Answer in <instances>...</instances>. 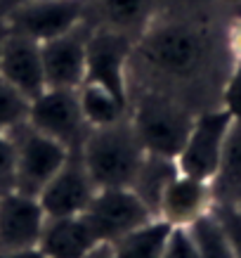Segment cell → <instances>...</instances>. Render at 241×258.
<instances>
[{"label": "cell", "mask_w": 241, "mask_h": 258, "mask_svg": "<svg viewBox=\"0 0 241 258\" xmlns=\"http://www.w3.org/2000/svg\"><path fill=\"white\" fill-rule=\"evenodd\" d=\"M236 209H239V211H241V199H239V202H236Z\"/></svg>", "instance_id": "obj_31"}, {"label": "cell", "mask_w": 241, "mask_h": 258, "mask_svg": "<svg viewBox=\"0 0 241 258\" xmlns=\"http://www.w3.org/2000/svg\"><path fill=\"white\" fill-rule=\"evenodd\" d=\"M180 175L178 161L171 157H161V154H147L142 159L137 175L132 180L130 187L135 189V195L149 206V211L158 218V206H161V197H164L166 187Z\"/></svg>", "instance_id": "obj_16"}, {"label": "cell", "mask_w": 241, "mask_h": 258, "mask_svg": "<svg viewBox=\"0 0 241 258\" xmlns=\"http://www.w3.org/2000/svg\"><path fill=\"white\" fill-rule=\"evenodd\" d=\"M149 0H102V12L111 29H128L147 12Z\"/></svg>", "instance_id": "obj_22"}, {"label": "cell", "mask_w": 241, "mask_h": 258, "mask_svg": "<svg viewBox=\"0 0 241 258\" xmlns=\"http://www.w3.org/2000/svg\"><path fill=\"white\" fill-rule=\"evenodd\" d=\"M12 138H15L17 149L15 189L38 197L43 187L57 175V171L66 164L71 149L64 147L62 142L38 133L33 125H29V121L15 128Z\"/></svg>", "instance_id": "obj_3"}, {"label": "cell", "mask_w": 241, "mask_h": 258, "mask_svg": "<svg viewBox=\"0 0 241 258\" xmlns=\"http://www.w3.org/2000/svg\"><path fill=\"white\" fill-rule=\"evenodd\" d=\"M29 107H31V100L0 76V131L12 133L15 128L26 123Z\"/></svg>", "instance_id": "obj_21"}, {"label": "cell", "mask_w": 241, "mask_h": 258, "mask_svg": "<svg viewBox=\"0 0 241 258\" xmlns=\"http://www.w3.org/2000/svg\"><path fill=\"white\" fill-rule=\"evenodd\" d=\"M83 258H116V253H114V244L100 242L97 246H93V249L88 251Z\"/></svg>", "instance_id": "obj_27"}, {"label": "cell", "mask_w": 241, "mask_h": 258, "mask_svg": "<svg viewBox=\"0 0 241 258\" xmlns=\"http://www.w3.org/2000/svg\"><path fill=\"white\" fill-rule=\"evenodd\" d=\"M88 0H22L8 19L12 33L45 43L83 24Z\"/></svg>", "instance_id": "obj_6"}, {"label": "cell", "mask_w": 241, "mask_h": 258, "mask_svg": "<svg viewBox=\"0 0 241 258\" xmlns=\"http://www.w3.org/2000/svg\"><path fill=\"white\" fill-rule=\"evenodd\" d=\"M210 211L218 216V220L222 223V227H225L227 239L232 244L234 258H241V211L236 209V204L220 202V204H215Z\"/></svg>", "instance_id": "obj_23"}, {"label": "cell", "mask_w": 241, "mask_h": 258, "mask_svg": "<svg viewBox=\"0 0 241 258\" xmlns=\"http://www.w3.org/2000/svg\"><path fill=\"white\" fill-rule=\"evenodd\" d=\"M140 52L147 64L173 76H187L199 67L203 43L189 26L158 24L151 26L140 40Z\"/></svg>", "instance_id": "obj_7"}, {"label": "cell", "mask_w": 241, "mask_h": 258, "mask_svg": "<svg viewBox=\"0 0 241 258\" xmlns=\"http://www.w3.org/2000/svg\"><path fill=\"white\" fill-rule=\"evenodd\" d=\"M97 244L100 239L95 237L86 216H66L45 220L38 249L45 258H83Z\"/></svg>", "instance_id": "obj_14"}, {"label": "cell", "mask_w": 241, "mask_h": 258, "mask_svg": "<svg viewBox=\"0 0 241 258\" xmlns=\"http://www.w3.org/2000/svg\"><path fill=\"white\" fill-rule=\"evenodd\" d=\"M45 220L47 216L38 197L24 195L17 189L0 195V251L38 246Z\"/></svg>", "instance_id": "obj_12"}, {"label": "cell", "mask_w": 241, "mask_h": 258, "mask_svg": "<svg viewBox=\"0 0 241 258\" xmlns=\"http://www.w3.org/2000/svg\"><path fill=\"white\" fill-rule=\"evenodd\" d=\"M210 202V187L206 180L182 175L173 180L166 187L158 206V218L168 220L173 227L175 225H189L194 218L208 211Z\"/></svg>", "instance_id": "obj_15"}, {"label": "cell", "mask_w": 241, "mask_h": 258, "mask_svg": "<svg viewBox=\"0 0 241 258\" xmlns=\"http://www.w3.org/2000/svg\"><path fill=\"white\" fill-rule=\"evenodd\" d=\"M213 192L218 202L236 204L241 199V118H234L225 138L220 168L215 173Z\"/></svg>", "instance_id": "obj_17"}, {"label": "cell", "mask_w": 241, "mask_h": 258, "mask_svg": "<svg viewBox=\"0 0 241 258\" xmlns=\"http://www.w3.org/2000/svg\"><path fill=\"white\" fill-rule=\"evenodd\" d=\"M0 258H45V253L33 246V249H19V251H0Z\"/></svg>", "instance_id": "obj_28"}, {"label": "cell", "mask_w": 241, "mask_h": 258, "mask_svg": "<svg viewBox=\"0 0 241 258\" xmlns=\"http://www.w3.org/2000/svg\"><path fill=\"white\" fill-rule=\"evenodd\" d=\"M83 216L93 227L95 237L109 244H116L132 230L156 218L132 187H97Z\"/></svg>", "instance_id": "obj_4"}, {"label": "cell", "mask_w": 241, "mask_h": 258, "mask_svg": "<svg viewBox=\"0 0 241 258\" xmlns=\"http://www.w3.org/2000/svg\"><path fill=\"white\" fill-rule=\"evenodd\" d=\"M192 125L194 118L180 104L161 95H147L137 104L132 116V128L137 133L142 149L147 154H161L171 159H178L182 152Z\"/></svg>", "instance_id": "obj_2"}, {"label": "cell", "mask_w": 241, "mask_h": 258, "mask_svg": "<svg viewBox=\"0 0 241 258\" xmlns=\"http://www.w3.org/2000/svg\"><path fill=\"white\" fill-rule=\"evenodd\" d=\"M225 109L232 114V118H241V59H236L225 86Z\"/></svg>", "instance_id": "obj_26"}, {"label": "cell", "mask_w": 241, "mask_h": 258, "mask_svg": "<svg viewBox=\"0 0 241 258\" xmlns=\"http://www.w3.org/2000/svg\"><path fill=\"white\" fill-rule=\"evenodd\" d=\"M232 121L234 118L227 109L208 111L196 118L185 147L175 159L182 175H192V178L206 180V182L215 178Z\"/></svg>", "instance_id": "obj_8"}, {"label": "cell", "mask_w": 241, "mask_h": 258, "mask_svg": "<svg viewBox=\"0 0 241 258\" xmlns=\"http://www.w3.org/2000/svg\"><path fill=\"white\" fill-rule=\"evenodd\" d=\"M130 57V40L123 31L90 33L86 52V83H95L128 100L125 64Z\"/></svg>", "instance_id": "obj_10"}, {"label": "cell", "mask_w": 241, "mask_h": 258, "mask_svg": "<svg viewBox=\"0 0 241 258\" xmlns=\"http://www.w3.org/2000/svg\"><path fill=\"white\" fill-rule=\"evenodd\" d=\"M173 225L164 218L149 220L147 225L132 230L130 235L114 244L116 258H161Z\"/></svg>", "instance_id": "obj_18"}, {"label": "cell", "mask_w": 241, "mask_h": 258, "mask_svg": "<svg viewBox=\"0 0 241 258\" xmlns=\"http://www.w3.org/2000/svg\"><path fill=\"white\" fill-rule=\"evenodd\" d=\"M0 76L24 93L29 100H36L45 90L40 43L26 38L22 33L8 31L0 47Z\"/></svg>", "instance_id": "obj_13"}, {"label": "cell", "mask_w": 241, "mask_h": 258, "mask_svg": "<svg viewBox=\"0 0 241 258\" xmlns=\"http://www.w3.org/2000/svg\"><path fill=\"white\" fill-rule=\"evenodd\" d=\"M229 47L234 52V59H241V19L232 26L229 31Z\"/></svg>", "instance_id": "obj_29"}, {"label": "cell", "mask_w": 241, "mask_h": 258, "mask_svg": "<svg viewBox=\"0 0 241 258\" xmlns=\"http://www.w3.org/2000/svg\"><path fill=\"white\" fill-rule=\"evenodd\" d=\"M227 3H241V0H227Z\"/></svg>", "instance_id": "obj_32"}, {"label": "cell", "mask_w": 241, "mask_h": 258, "mask_svg": "<svg viewBox=\"0 0 241 258\" xmlns=\"http://www.w3.org/2000/svg\"><path fill=\"white\" fill-rule=\"evenodd\" d=\"M95 192H97V187H95L93 178H90V173L83 164L81 147H78L76 152L71 149L66 164L43 187V192L38 195V202L47 218L83 216L90 202H93Z\"/></svg>", "instance_id": "obj_9"}, {"label": "cell", "mask_w": 241, "mask_h": 258, "mask_svg": "<svg viewBox=\"0 0 241 258\" xmlns=\"http://www.w3.org/2000/svg\"><path fill=\"white\" fill-rule=\"evenodd\" d=\"M161 258H199V251L194 246V239L185 225H175L171 230V237L166 242Z\"/></svg>", "instance_id": "obj_25"}, {"label": "cell", "mask_w": 241, "mask_h": 258, "mask_svg": "<svg viewBox=\"0 0 241 258\" xmlns=\"http://www.w3.org/2000/svg\"><path fill=\"white\" fill-rule=\"evenodd\" d=\"M90 33L83 24L69 33L40 43L43 57V74L45 88H62V90H78L86 83V52Z\"/></svg>", "instance_id": "obj_11"}, {"label": "cell", "mask_w": 241, "mask_h": 258, "mask_svg": "<svg viewBox=\"0 0 241 258\" xmlns=\"http://www.w3.org/2000/svg\"><path fill=\"white\" fill-rule=\"evenodd\" d=\"M15 138H12V133L0 131V195L15 189Z\"/></svg>", "instance_id": "obj_24"}, {"label": "cell", "mask_w": 241, "mask_h": 258, "mask_svg": "<svg viewBox=\"0 0 241 258\" xmlns=\"http://www.w3.org/2000/svg\"><path fill=\"white\" fill-rule=\"evenodd\" d=\"M29 125L62 142L64 147L78 149L88 138V121L81 109L78 90L45 88L36 100H31Z\"/></svg>", "instance_id": "obj_5"}, {"label": "cell", "mask_w": 241, "mask_h": 258, "mask_svg": "<svg viewBox=\"0 0 241 258\" xmlns=\"http://www.w3.org/2000/svg\"><path fill=\"white\" fill-rule=\"evenodd\" d=\"M78 100H81V109L86 116L90 128H102V125H114L125 118L128 109V100L114 95L111 90L95 83H83L78 88Z\"/></svg>", "instance_id": "obj_19"}, {"label": "cell", "mask_w": 241, "mask_h": 258, "mask_svg": "<svg viewBox=\"0 0 241 258\" xmlns=\"http://www.w3.org/2000/svg\"><path fill=\"white\" fill-rule=\"evenodd\" d=\"M185 227L189 230V235L194 239L199 258H234L232 244L227 239L225 227H222L218 216L210 211V209Z\"/></svg>", "instance_id": "obj_20"}, {"label": "cell", "mask_w": 241, "mask_h": 258, "mask_svg": "<svg viewBox=\"0 0 241 258\" xmlns=\"http://www.w3.org/2000/svg\"><path fill=\"white\" fill-rule=\"evenodd\" d=\"M81 157L95 187H130L142 159V149L132 121L93 128L81 145Z\"/></svg>", "instance_id": "obj_1"}, {"label": "cell", "mask_w": 241, "mask_h": 258, "mask_svg": "<svg viewBox=\"0 0 241 258\" xmlns=\"http://www.w3.org/2000/svg\"><path fill=\"white\" fill-rule=\"evenodd\" d=\"M3 38H5V33H0V47H3Z\"/></svg>", "instance_id": "obj_30"}]
</instances>
